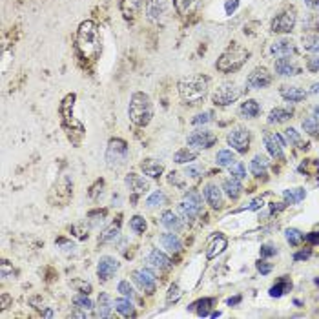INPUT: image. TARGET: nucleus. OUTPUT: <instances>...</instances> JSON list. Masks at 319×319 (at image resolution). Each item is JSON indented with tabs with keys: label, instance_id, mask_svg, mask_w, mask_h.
<instances>
[{
	"label": "nucleus",
	"instance_id": "obj_17",
	"mask_svg": "<svg viewBox=\"0 0 319 319\" xmlns=\"http://www.w3.org/2000/svg\"><path fill=\"white\" fill-rule=\"evenodd\" d=\"M202 195H204V201L210 204L214 210H221L223 204H225V199H223V190H221L217 184L210 183L204 186L202 190Z\"/></svg>",
	"mask_w": 319,
	"mask_h": 319
},
{
	"label": "nucleus",
	"instance_id": "obj_41",
	"mask_svg": "<svg viewBox=\"0 0 319 319\" xmlns=\"http://www.w3.org/2000/svg\"><path fill=\"white\" fill-rule=\"evenodd\" d=\"M285 237H286V241L292 244V246H297V244L301 243V241L305 239V235L301 234L297 228H286V232H285Z\"/></svg>",
	"mask_w": 319,
	"mask_h": 319
},
{
	"label": "nucleus",
	"instance_id": "obj_30",
	"mask_svg": "<svg viewBox=\"0 0 319 319\" xmlns=\"http://www.w3.org/2000/svg\"><path fill=\"white\" fill-rule=\"evenodd\" d=\"M292 117V110L288 108H274L272 112L268 113L267 122L268 124H283Z\"/></svg>",
	"mask_w": 319,
	"mask_h": 319
},
{
	"label": "nucleus",
	"instance_id": "obj_29",
	"mask_svg": "<svg viewBox=\"0 0 319 319\" xmlns=\"http://www.w3.org/2000/svg\"><path fill=\"white\" fill-rule=\"evenodd\" d=\"M268 159L264 157V155H255L252 159V163H250V172H252L255 177H263V175H267V170H268Z\"/></svg>",
	"mask_w": 319,
	"mask_h": 319
},
{
	"label": "nucleus",
	"instance_id": "obj_37",
	"mask_svg": "<svg viewBox=\"0 0 319 319\" xmlns=\"http://www.w3.org/2000/svg\"><path fill=\"white\" fill-rule=\"evenodd\" d=\"M235 161H237V157H235V153L232 150H221L216 157V163L219 166H223V168H230Z\"/></svg>",
	"mask_w": 319,
	"mask_h": 319
},
{
	"label": "nucleus",
	"instance_id": "obj_31",
	"mask_svg": "<svg viewBox=\"0 0 319 319\" xmlns=\"http://www.w3.org/2000/svg\"><path fill=\"white\" fill-rule=\"evenodd\" d=\"M113 308L117 310L121 315H124V317H133V315H135L132 299H128V297H121V299L113 301Z\"/></svg>",
	"mask_w": 319,
	"mask_h": 319
},
{
	"label": "nucleus",
	"instance_id": "obj_53",
	"mask_svg": "<svg viewBox=\"0 0 319 319\" xmlns=\"http://www.w3.org/2000/svg\"><path fill=\"white\" fill-rule=\"evenodd\" d=\"M179 297H181V290H179V286L174 283V285L170 286V290H168V297H166V301H168V303H172V301H174V303H175V301H177Z\"/></svg>",
	"mask_w": 319,
	"mask_h": 319
},
{
	"label": "nucleus",
	"instance_id": "obj_52",
	"mask_svg": "<svg viewBox=\"0 0 319 319\" xmlns=\"http://www.w3.org/2000/svg\"><path fill=\"white\" fill-rule=\"evenodd\" d=\"M303 29H308V31H314V33H317L319 29V20L315 19V17H310L306 22H303Z\"/></svg>",
	"mask_w": 319,
	"mask_h": 319
},
{
	"label": "nucleus",
	"instance_id": "obj_11",
	"mask_svg": "<svg viewBox=\"0 0 319 319\" xmlns=\"http://www.w3.org/2000/svg\"><path fill=\"white\" fill-rule=\"evenodd\" d=\"M166 10H168L166 0H144V13L150 22H163V19L166 17Z\"/></svg>",
	"mask_w": 319,
	"mask_h": 319
},
{
	"label": "nucleus",
	"instance_id": "obj_59",
	"mask_svg": "<svg viewBox=\"0 0 319 319\" xmlns=\"http://www.w3.org/2000/svg\"><path fill=\"white\" fill-rule=\"evenodd\" d=\"M310 257V250H303V252H297L294 255V261H303V259H308Z\"/></svg>",
	"mask_w": 319,
	"mask_h": 319
},
{
	"label": "nucleus",
	"instance_id": "obj_56",
	"mask_svg": "<svg viewBox=\"0 0 319 319\" xmlns=\"http://www.w3.org/2000/svg\"><path fill=\"white\" fill-rule=\"evenodd\" d=\"M257 270L263 274V276H267V274L272 272V264L267 263V261H259V263H257Z\"/></svg>",
	"mask_w": 319,
	"mask_h": 319
},
{
	"label": "nucleus",
	"instance_id": "obj_61",
	"mask_svg": "<svg viewBox=\"0 0 319 319\" xmlns=\"http://www.w3.org/2000/svg\"><path fill=\"white\" fill-rule=\"evenodd\" d=\"M310 93H312V95H317L319 93V82H315V84L310 88Z\"/></svg>",
	"mask_w": 319,
	"mask_h": 319
},
{
	"label": "nucleus",
	"instance_id": "obj_20",
	"mask_svg": "<svg viewBox=\"0 0 319 319\" xmlns=\"http://www.w3.org/2000/svg\"><path fill=\"white\" fill-rule=\"evenodd\" d=\"M142 8H144V0H121L122 17H124L126 20L135 19Z\"/></svg>",
	"mask_w": 319,
	"mask_h": 319
},
{
	"label": "nucleus",
	"instance_id": "obj_50",
	"mask_svg": "<svg viewBox=\"0 0 319 319\" xmlns=\"http://www.w3.org/2000/svg\"><path fill=\"white\" fill-rule=\"evenodd\" d=\"M285 135H286V139H288V142H292V144H299V142H301L299 133H297L294 128H286Z\"/></svg>",
	"mask_w": 319,
	"mask_h": 319
},
{
	"label": "nucleus",
	"instance_id": "obj_14",
	"mask_svg": "<svg viewBox=\"0 0 319 319\" xmlns=\"http://www.w3.org/2000/svg\"><path fill=\"white\" fill-rule=\"evenodd\" d=\"M119 268H121V263H119L117 259L112 257V255H102L99 259V267H97V276H99L100 281H110L115 272H117Z\"/></svg>",
	"mask_w": 319,
	"mask_h": 319
},
{
	"label": "nucleus",
	"instance_id": "obj_7",
	"mask_svg": "<svg viewBox=\"0 0 319 319\" xmlns=\"http://www.w3.org/2000/svg\"><path fill=\"white\" fill-rule=\"evenodd\" d=\"M297 22V11L294 6H288L281 13L276 15V19L272 20V31L274 33L285 35V33H292L294 31V26Z\"/></svg>",
	"mask_w": 319,
	"mask_h": 319
},
{
	"label": "nucleus",
	"instance_id": "obj_45",
	"mask_svg": "<svg viewBox=\"0 0 319 319\" xmlns=\"http://www.w3.org/2000/svg\"><path fill=\"white\" fill-rule=\"evenodd\" d=\"M230 175L235 179H239V181H243L244 177H246V170H244V165L241 163V161H235L234 165L230 166Z\"/></svg>",
	"mask_w": 319,
	"mask_h": 319
},
{
	"label": "nucleus",
	"instance_id": "obj_40",
	"mask_svg": "<svg viewBox=\"0 0 319 319\" xmlns=\"http://www.w3.org/2000/svg\"><path fill=\"white\" fill-rule=\"evenodd\" d=\"M303 130L308 135H319V119L317 117H308L303 121Z\"/></svg>",
	"mask_w": 319,
	"mask_h": 319
},
{
	"label": "nucleus",
	"instance_id": "obj_55",
	"mask_svg": "<svg viewBox=\"0 0 319 319\" xmlns=\"http://www.w3.org/2000/svg\"><path fill=\"white\" fill-rule=\"evenodd\" d=\"M237 8H239V0H226V2H225L226 15H234Z\"/></svg>",
	"mask_w": 319,
	"mask_h": 319
},
{
	"label": "nucleus",
	"instance_id": "obj_2",
	"mask_svg": "<svg viewBox=\"0 0 319 319\" xmlns=\"http://www.w3.org/2000/svg\"><path fill=\"white\" fill-rule=\"evenodd\" d=\"M77 47L84 59H95L100 51V33L97 24L86 20L77 31Z\"/></svg>",
	"mask_w": 319,
	"mask_h": 319
},
{
	"label": "nucleus",
	"instance_id": "obj_12",
	"mask_svg": "<svg viewBox=\"0 0 319 319\" xmlns=\"http://www.w3.org/2000/svg\"><path fill=\"white\" fill-rule=\"evenodd\" d=\"M272 84V75L268 73L267 68H255L252 70L248 77H246V88L248 89H263L267 86Z\"/></svg>",
	"mask_w": 319,
	"mask_h": 319
},
{
	"label": "nucleus",
	"instance_id": "obj_1",
	"mask_svg": "<svg viewBox=\"0 0 319 319\" xmlns=\"http://www.w3.org/2000/svg\"><path fill=\"white\" fill-rule=\"evenodd\" d=\"M179 95L184 104L188 106H199L204 102L208 97V89H210V79L202 75L186 77V79L179 80Z\"/></svg>",
	"mask_w": 319,
	"mask_h": 319
},
{
	"label": "nucleus",
	"instance_id": "obj_42",
	"mask_svg": "<svg viewBox=\"0 0 319 319\" xmlns=\"http://www.w3.org/2000/svg\"><path fill=\"white\" fill-rule=\"evenodd\" d=\"M303 46H305L306 51H319V35H306L303 37Z\"/></svg>",
	"mask_w": 319,
	"mask_h": 319
},
{
	"label": "nucleus",
	"instance_id": "obj_34",
	"mask_svg": "<svg viewBox=\"0 0 319 319\" xmlns=\"http://www.w3.org/2000/svg\"><path fill=\"white\" fill-rule=\"evenodd\" d=\"M113 303L108 294H100L99 296V306H97V317H110L112 315Z\"/></svg>",
	"mask_w": 319,
	"mask_h": 319
},
{
	"label": "nucleus",
	"instance_id": "obj_44",
	"mask_svg": "<svg viewBox=\"0 0 319 319\" xmlns=\"http://www.w3.org/2000/svg\"><path fill=\"white\" fill-rule=\"evenodd\" d=\"M119 234H121V230H119V226H112V228H108V230L104 232V234H100L99 243H112V241L117 239Z\"/></svg>",
	"mask_w": 319,
	"mask_h": 319
},
{
	"label": "nucleus",
	"instance_id": "obj_6",
	"mask_svg": "<svg viewBox=\"0 0 319 319\" xmlns=\"http://www.w3.org/2000/svg\"><path fill=\"white\" fill-rule=\"evenodd\" d=\"M202 211V197L201 193L195 192V190H190V192L184 193L183 201L179 202V214L184 221L192 223L195 221Z\"/></svg>",
	"mask_w": 319,
	"mask_h": 319
},
{
	"label": "nucleus",
	"instance_id": "obj_58",
	"mask_svg": "<svg viewBox=\"0 0 319 319\" xmlns=\"http://www.w3.org/2000/svg\"><path fill=\"white\" fill-rule=\"evenodd\" d=\"M261 206H263V199H253L248 206H246V210H259Z\"/></svg>",
	"mask_w": 319,
	"mask_h": 319
},
{
	"label": "nucleus",
	"instance_id": "obj_36",
	"mask_svg": "<svg viewBox=\"0 0 319 319\" xmlns=\"http://www.w3.org/2000/svg\"><path fill=\"white\" fill-rule=\"evenodd\" d=\"M290 288H292V281L290 279H286V277H283V279L277 281V285H274L272 288H270V296L281 297V296H285L286 292H290Z\"/></svg>",
	"mask_w": 319,
	"mask_h": 319
},
{
	"label": "nucleus",
	"instance_id": "obj_27",
	"mask_svg": "<svg viewBox=\"0 0 319 319\" xmlns=\"http://www.w3.org/2000/svg\"><path fill=\"white\" fill-rule=\"evenodd\" d=\"M161 244H163V248H166L170 253H179L181 248H183V243H181V239L177 237L175 232H168V234L161 235Z\"/></svg>",
	"mask_w": 319,
	"mask_h": 319
},
{
	"label": "nucleus",
	"instance_id": "obj_48",
	"mask_svg": "<svg viewBox=\"0 0 319 319\" xmlns=\"http://www.w3.org/2000/svg\"><path fill=\"white\" fill-rule=\"evenodd\" d=\"M211 119H214V113H211V112H202V113H199V115H195V117L192 119V124H193V126L206 124V122H210Z\"/></svg>",
	"mask_w": 319,
	"mask_h": 319
},
{
	"label": "nucleus",
	"instance_id": "obj_22",
	"mask_svg": "<svg viewBox=\"0 0 319 319\" xmlns=\"http://www.w3.org/2000/svg\"><path fill=\"white\" fill-rule=\"evenodd\" d=\"M201 2L202 0H174V6L181 17H190L201 8Z\"/></svg>",
	"mask_w": 319,
	"mask_h": 319
},
{
	"label": "nucleus",
	"instance_id": "obj_63",
	"mask_svg": "<svg viewBox=\"0 0 319 319\" xmlns=\"http://www.w3.org/2000/svg\"><path fill=\"white\" fill-rule=\"evenodd\" d=\"M314 112H315V115H317V117H319V106H315Z\"/></svg>",
	"mask_w": 319,
	"mask_h": 319
},
{
	"label": "nucleus",
	"instance_id": "obj_25",
	"mask_svg": "<svg viewBox=\"0 0 319 319\" xmlns=\"http://www.w3.org/2000/svg\"><path fill=\"white\" fill-rule=\"evenodd\" d=\"M141 170L148 177L159 179L161 175H163V172H165V166H163V163H159V161H155V159H144L141 163Z\"/></svg>",
	"mask_w": 319,
	"mask_h": 319
},
{
	"label": "nucleus",
	"instance_id": "obj_16",
	"mask_svg": "<svg viewBox=\"0 0 319 319\" xmlns=\"http://www.w3.org/2000/svg\"><path fill=\"white\" fill-rule=\"evenodd\" d=\"M264 146H267L268 153L272 155L274 159H285V148L286 142L283 141V137L279 133H267L264 135Z\"/></svg>",
	"mask_w": 319,
	"mask_h": 319
},
{
	"label": "nucleus",
	"instance_id": "obj_28",
	"mask_svg": "<svg viewBox=\"0 0 319 319\" xmlns=\"http://www.w3.org/2000/svg\"><path fill=\"white\" fill-rule=\"evenodd\" d=\"M259 112H261V106H259L257 100H253V99L244 100L239 108V115L243 119H255L259 115Z\"/></svg>",
	"mask_w": 319,
	"mask_h": 319
},
{
	"label": "nucleus",
	"instance_id": "obj_8",
	"mask_svg": "<svg viewBox=\"0 0 319 319\" xmlns=\"http://www.w3.org/2000/svg\"><path fill=\"white\" fill-rule=\"evenodd\" d=\"M241 97V88L234 82H225L216 89V93L211 95V102L216 106H230Z\"/></svg>",
	"mask_w": 319,
	"mask_h": 319
},
{
	"label": "nucleus",
	"instance_id": "obj_24",
	"mask_svg": "<svg viewBox=\"0 0 319 319\" xmlns=\"http://www.w3.org/2000/svg\"><path fill=\"white\" fill-rule=\"evenodd\" d=\"M148 263L150 267L157 268V270H168L172 267V261L166 253H163L161 250H151L150 255H148Z\"/></svg>",
	"mask_w": 319,
	"mask_h": 319
},
{
	"label": "nucleus",
	"instance_id": "obj_49",
	"mask_svg": "<svg viewBox=\"0 0 319 319\" xmlns=\"http://www.w3.org/2000/svg\"><path fill=\"white\" fill-rule=\"evenodd\" d=\"M306 70L312 71V73H319V55L306 59Z\"/></svg>",
	"mask_w": 319,
	"mask_h": 319
},
{
	"label": "nucleus",
	"instance_id": "obj_47",
	"mask_svg": "<svg viewBox=\"0 0 319 319\" xmlns=\"http://www.w3.org/2000/svg\"><path fill=\"white\" fill-rule=\"evenodd\" d=\"M211 303H214V299H202L199 301V303H193V305L190 306V310H197L199 315H208V308H210Z\"/></svg>",
	"mask_w": 319,
	"mask_h": 319
},
{
	"label": "nucleus",
	"instance_id": "obj_32",
	"mask_svg": "<svg viewBox=\"0 0 319 319\" xmlns=\"http://www.w3.org/2000/svg\"><path fill=\"white\" fill-rule=\"evenodd\" d=\"M226 239L223 237V235H217V237H214V241L210 243V246H208V250H206V257L208 259H214V257H217L223 250L226 248Z\"/></svg>",
	"mask_w": 319,
	"mask_h": 319
},
{
	"label": "nucleus",
	"instance_id": "obj_57",
	"mask_svg": "<svg viewBox=\"0 0 319 319\" xmlns=\"http://www.w3.org/2000/svg\"><path fill=\"white\" fill-rule=\"evenodd\" d=\"M305 239L308 241L310 244H319V232H312V234H306Z\"/></svg>",
	"mask_w": 319,
	"mask_h": 319
},
{
	"label": "nucleus",
	"instance_id": "obj_39",
	"mask_svg": "<svg viewBox=\"0 0 319 319\" xmlns=\"http://www.w3.org/2000/svg\"><path fill=\"white\" fill-rule=\"evenodd\" d=\"M73 305H75V308H80L84 310V312H88V310H93V301L89 299V297H86V294H80V296H75L73 297Z\"/></svg>",
	"mask_w": 319,
	"mask_h": 319
},
{
	"label": "nucleus",
	"instance_id": "obj_21",
	"mask_svg": "<svg viewBox=\"0 0 319 319\" xmlns=\"http://www.w3.org/2000/svg\"><path fill=\"white\" fill-rule=\"evenodd\" d=\"M279 93H281V97L285 100H288V102H301V100L306 99V91L305 89L297 88V86H281L279 88Z\"/></svg>",
	"mask_w": 319,
	"mask_h": 319
},
{
	"label": "nucleus",
	"instance_id": "obj_13",
	"mask_svg": "<svg viewBox=\"0 0 319 319\" xmlns=\"http://www.w3.org/2000/svg\"><path fill=\"white\" fill-rule=\"evenodd\" d=\"M132 279L142 292L146 294H153L155 292V276L148 270V268H139V270H133Z\"/></svg>",
	"mask_w": 319,
	"mask_h": 319
},
{
	"label": "nucleus",
	"instance_id": "obj_5",
	"mask_svg": "<svg viewBox=\"0 0 319 319\" xmlns=\"http://www.w3.org/2000/svg\"><path fill=\"white\" fill-rule=\"evenodd\" d=\"M128 155H130V150H128L126 141L112 139L108 142V148H106V165L112 170L122 168L128 163Z\"/></svg>",
	"mask_w": 319,
	"mask_h": 319
},
{
	"label": "nucleus",
	"instance_id": "obj_64",
	"mask_svg": "<svg viewBox=\"0 0 319 319\" xmlns=\"http://www.w3.org/2000/svg\"><path fill=\"white\" fill-rule=\"evenodd\" d=\"M315 285H317V286H319V279H315Z\"/></svg>",
	"mask_w": 319,
	"mask_h": 319
},
{
	"label": "nucleus",
	"instance_id": "obj_18",
	"mask_svg": "<svg viewBox=\"0 0 319 319\" xmlns=\"http://www.w3.org/2000/svg\"><path fill=\"white\" fill-rule=\"evenodd\" d=\"M274 70H276L277 75L281 77H294V75H299V66H297L296 62L292 61L290 57H281V59H277L276 64H274Z\"/></svg>",
	"mask_w": 319,
	"mask_h": 319
},
{
	"label": "nucleus",
	"instance_id": "obj_51",
	"mask_svg": "<svg viewBox=\"0 0 319 319\" xmlns=\"http://www.w3.org/2000/svg\"><path fill=\"white\" fill-rule=\"evenodd\" d=\"M276 253H277V248L274 246V244L267 243V244H263V246H261V257H263V259L272 257V255H276Z\"/></svg>",
	"mask_w": 319,
	"mask_h": 319
},
{
	"label": "nucleus",
	"instance_id": "obj_38",
	"mask_svg": "<svg viewBox=\"0 0 319 319\" xmlns=\"http://www.w3.org/2000/svg\"><path fill=\"white\" fill-rule=\"evenodd\" d=\"M165 202H166L165 192H161V190H155V192L151 193L150 197L146 199V206H148V208H159V206H163Z\"/></svg>",
	"mask_w": 319,
	"mask_h": 319
},
{
	"label": "nucleus",
	"instance_id": "obj_4",
	"mask_svg": "<svg viewBox=\"0 0 319 319\" xmlns=\"http://www.w3.org/2000/svg\"><path fill=\"white\" fill-rule=\"evenodd\" d=\"M128 115L130 121L139 128H144L150 124L151 117H153V106H151L150 97L142 91H137L130 99V106H128Z\"/></svg>",
	"mask_w": 319,
	"mask_h": 319
},
{
	"label": "nucleus",
	"instance_id": "obj_33",
	"mask_svg": "<svg viewBox=\"0 0 319 319\" xmlns=\"http://www.w3.org/2000/svg\"><path fill=\"white\" fill-rule=\"evenodd\" d=\"M306 192L303 188H292V190H285L283 192V199H285V204H297L305 199Z\"/></svg>",
	"mask_w": 319,
	"mask_h": 319
},
{
	"label": "nucleus",
	"instance_id": "obj_62",
	"mask_svg": "<svg viewBox=\"0 0 319 319\" xmlns=\"http://www.w3.org/2000/svg\"><path fill=\"white\" fill-rule=\"evenodd\" d=\"M241 301V297H234V299H228V305H237Z\"/></svg>",
	"mask_w": 319,
	"mask_h": 319
},
{
	"label": "nucleus",
	"instance_id": "obj_3",
	"mask_svg": "<svg viewBox=\"0 0 319 319\" xmlns=\"http://www.w3.org/2000/svg\"><path fill=\"white\" fill-rule=\"evenodd\" d=\"M248 59H250V51L246 47H243L237 42H232L230 46L223 51V55L217 59L216 68L221 73H234V71L241 70V68L246 64Z\"/></svg>",
	"mask_w": 319,
	"mask_h": 319
},
{
	"label": "nucleus",
	"instance_id": "obj_9",
	"mask_svg": "<svg viewBox=\"0 0 319 319\" xmlns=\"http://www.w3.org/2000/svg\"><path fill=\"white\" fill-rule=\"evenodd\" d=\"M217 137L214 132L210 130H195L188 135L186 142L190 148H195V150H206V148H211V146L216 144Z\"/></svg>",
	"mask_w": 319,
	"mask_h": 319
},
{
	"label": "nucleus",
	"instance_id": "obj_19",
	"mask_svg": "<svg viewBox=\"0 0 319 319\" xmlns=\"http://www.w3.org/2000/svg\"><path fill=\"white\" fill-rule=\"evenodd\" d=\"M270 51H272V55L277 57V59H281V57H292L296 53V46H294V42L288 40V38H279V40H276V42L272 44Z\"/></svg>",
	"mask_w": 319,
	"mask_h": 319
},
{
	"label": "nucleus",
	"instance_id": "obj_15",
	"mask_svg": "<svg viewBox=\"0 0 319 319\" xmlns=\"http://www.w3.org/2000/svg\"><path fill=\"white\" fill-rule=\"evenodd\" d=\"M126 186H128V190L132 192V201L133 202L137 201V197L144 195V193L150 190V183L137 174H128L126 175Z\"/></svg>",
	"mask_w": 319,
	"mask_h": 319
},
{
	"label": "nucleus",
	"instance_id": "obj_54",
	"mask_svg": "<svg viewBox=\"0 0 319 319\" xmlns=\"http://www.w3.org/2000/svg\"><path fill=\"white\" fill-rule=\"evenodd\" d=\"M202 172H201V168H199V166H186V170H184V175H186V177H192V179H197L199 175H201Z\"/></svg>",
	"mask_w": 319,
	"mask_h": 319
},
{
	"label": "nucleus",
	"instance_id": "obj_60",
	"mask_svg": "<svg viewBox=\"0 0 319 319\" xmlns=\"http://www.w3.org/2000/svg\"><path fill=\"white\" fill-rule=\"evenodd\" d=\"M305 4L312 10H319V0H305Z\"/></svg>",
	"mask_w": 319,
	"mask_h": 319
},
{
	"label": "nucleus",
	"instance_id": "obj_23",
	"mask_svg": "<svg viewBox=\"0 0 319 319\" xmlns=\"http://www.w3.org/2000/svg\"><path fill=\"white\" fill-rule=\"evenodd\" d=\"M161 223H163V226L170 232H181L184 226L183 221L179 219V216L174 210H166L165 214H163V217H161Z\"/></svg>",
	"mask_w": 319,
	"mask_h": 319
},
{
	"label": "nucleus",
	"instance_id": "obj_46",
	"mask_svg": "<svg viewBox=\"0 0 319 319\" xmlns=\"http://www.w3.org/2000/svg\"><path fill=\"white\" fill-rule=\"evenodd\" d=\"M130 228H132L135 234H142V232L146 230V221H144V217H141V216L132 217V219H130Z\"/></svg>",
	"mask_w": 319,
	"mask_h": 319
},
{
	"label": "nucleus",
	"instance_id": "obj_35",
	"mask_svg": "<svg viewBox=\"0 0 319 319\" xmlns=\"http://www.w3.org/2000/svg\"><path fill=\"white\" fill-rule=\"evenodd\" d=\"M197 159V151H193L190 146L188 148H183V150H179L177 153L174 155V161L177 165H186V163H192V161Z\"/></svg>",
	"mask_w": 319,
	"mask_h": 319
},
{
	"label": "nucleus",
	"instance_id": "obj_26",
	"mask_svg": "<svg viewBox=\"0 0 319 319\" xmlns=\"http://www.w3.org/2000/svg\"><path fill=\"white\" fill-rule=\"evenodd\" d=\"M223 190H225V193L228 195L230 199H239L241 197V193H243V184H241L239 179H235V177H228L223 181Z\"/></svg>",
	"mask_w": 319,
	"mask_h": 319
},
{
	"label": "nucleus",
	"instance_id": "obj_10",
	"mask_svg": "<svg viewBox=\"0 0 319 319\" xmlns=\"http://www.w3.org/2000/svg\"><path fill=\"white\" fill-rule=\"evenodd\" d=\"M228 144L239 153H246L250 148V130L246 128H234L228 133Z\"/></svg>",
	"mask_w": 319,
	"mask_h": 319
},
{
	"label": "nucleus",
	"instance_id": "obj_43",
	"mask_svg": "<svg viewBox=\"0 0 319 319\" xmlns=\"http://www.w3.org/2000/svg\"><path fill=\"white\" fill-rule=\"evenodd\" d=\"M117 292L121 294L122 297H128V299H133V297H135L133 286L130 285V281H126V279H124V281H121V283L117 285Z\"/></svg>",
	"mask_w": 319,
	"mask_h": 319
}]
</instances>
